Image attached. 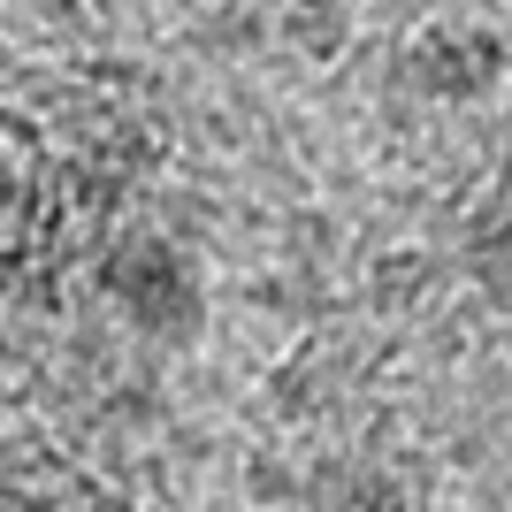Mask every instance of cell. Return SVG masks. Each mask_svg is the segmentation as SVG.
<instances>
[{
    "instance_id": "cell-1",
    "label": "cell",
    "mask_w": 512,
    "mask_h": 512,
    "mask_svg": "<svg viewBox=\"0 0 512 512\" xmlns=\"http://www.w3.org/2000/svg\"><path fill=\"white\" fill-rule=\"evenodd\" d=\"M107 291H115V306L130 314V329H146V337L161 344H192L199 321H207V299H199L192 268L176 260V245H130L115 268H107Z\"/></svg>"
}]
</instances>
